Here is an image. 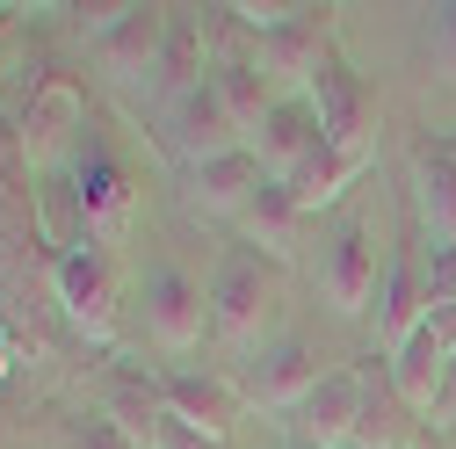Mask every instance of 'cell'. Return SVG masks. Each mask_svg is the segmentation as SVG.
Here are the masks:
<instances>
[{
  "instance_id": "cell-17",
  "label": "cell",
  "mask_w": 456,
  "mask_h": 449,
  "mask_svg": "<svg viewBox=\"0 0 456 449\" xmlns=\"http://www.w3.org/2000/svg\"><path fill=\"white\" fill-rule=\"evenodd\" d=\"M217 66V15L196 8H167V59H159V94L175 102L189 87H203Z\"/></svg>"
},
{
  "instance_id": "cell-8",
  "label": "cell",
  "mask_w": 456,
  "mask_h": 449,
  "mask_svg": "<svg viewBox=\"0 0 456 449\" xmlns=\"http://www.w3.org/2000/svg\"><path fill=\"white\" fill-rule=\"evenodd\" d=\"M362 391H370V370H362V363H340V370H326V384H319L312 399L290 413L297 449H355Z\"/></svg>"
},
{
  "instance_id": "cell-2",
  "label": "cell",
  "mask_w": 456,
  "mask_h": 449,
  "mask_svg": "<svg viewBox=\"0 0 456 449\" xmlns=\"http://www.w3.org/2000/svg\"><path fill=\"white\" fill-rule=\"evenodd\" d=\"M254 59H261V73H268V87H275L282 102H290V94H312L319 73L333 66V22H326V8H297L290 22L261 29V37H254Z\"/></svg>"
},
{
  "instance_id": "cell-3",
  "label": "cell",
  "mask_w": 456,
  "mask_h": 449,
  "mask_svg": "<svg viewBox=\"0 0 456 449\" xmlns=\"http://www.w3.org/2000/svg\"><path fill=\"white\" fill-rule=\"evenodd\" d=\"M319 384H326V370H319V348L305 333H282V341H268L240 363V399L261 413H297Z\"/></svg>"
},
{
  "instance_id": "cell-13",
  "label": "cell",
  "mask_w": 456,
  "mask_h": 449,
  "mask_svg": "<svg viewBox=\"0 0 456 449\" xmlns=\"http://www.w3.org/2000/svg\"><path fill=\"white\" fill-rule=\"evenodd\" d=\"M73 203H80V224H87V240H94V247H124V233H131V210H138L131 167H124V159H109V152H94V159L80 167V189H73Z\"/></svg>"
},
{
  "instance_id": "cell-4",
  "label": "cell",
  "mask_w": 456,
  "mask_h": 449,
  "mask_svg": "<svg viewBox=\"0 0 456 449\" xmlns=\"http://www.w3.org/2000/svg\"><path fill=\"white\" fill-rule=\"evenodd\" d=\"M377 224L370 217H340L326 247H319V298L340 312V319H362L377 305Z\"/></svg>"
},
{
  "instance_id": "cell-18",
  "label": "cell",
  "mask_w": 456,
  "mask_h": 449,
  "mask_svg": "<svg viewBox=\"0 0 456 449\" xmlns=\"http://www.w3.org/2000/svg\"><path fill=\"white\" fill-rule=\"evenodd\" d=\"M413 203L435 247H456V131H435L413 145Z\"/></svg>"
},
{
  "instance_id": "cell-15",
  "label": "cell",
  "mask_w": 456,
  "mask_h": 449,
  "mask_svg": "<svg viewBox=\"0 0 456 449\" xmlns=\"http://www.w3.org/2000/svg\"><path fill=\"white\" fill-rule=\"evenodd\" d=\"M449 363H456V312H435V319L413 333V341H406V355L391 363V377H398V391H406L413 413H428V406L442 399Z\"/></svg>"
},
{
  "instance_id": "cell-19",
  "label": "cell",
  "mask_w": 456,
  "mask_h": 449,
  "mask_svg": "<svg viewBox=\"0 0 456 449\" xmlns=\"http://www.w3.org/2000/svg\"><path fill=\"white\" fill-rule=\"evenodd\" d=\"M167 413L189 420V428H203L210 442H224V435H232V420L247 413V399H240V384H224V377L167 370Z\"/></svg>"
},
{
  "instance_id": "cell-16",
  "label": "cell",
  "mask_w": 456,
  "mask_h": 449,
  "mask_svg": "<svg viewBox=\"0 0 456 449\" xmlns=\"http://www.w3.org/2000/svg\"><path fill=\"white\" fill-rule=\"evenodd\" d=\"M370 370V391H362V420H355V449H413L428 435V413L406 406L391 363H362Z\"/></svg>"
},
{
  "instance_id": "cell-11",
  "label": "cell",
  "mask_w": 456,
  "mask_h": 449,
  "mask_svg": "<svg viewBox=\"0 0 456 449\" xmlns=\"http://www.w3.org/2000/svg\"><path fill=\"white\" fill-rule=\"evenodd\" d=\"M167 145H175L189 167H203V159H217V152H240V145H247V131L232 124V109H224L217 80H203V87H189V94L167 102Z\"/></svg>"
},
{
  "instance_id": "cell-23",
  "label": "cell",
  "mask_w": 456,
  "mask_h": 449,
  "mask_svg": "<svg viewBox=\"0 0 456 449\" xmlns=\"http://www.w3.org/2000/svg\"><path fill=\"white\" fill-rule=\"evenodd\" d=\"M59 449H138L124 428H109L102 413H80V420H59Z\"/></svg>"
},
{
  "instance_id": "cell-1",
  "label": "cell",
  "mask_w": 456,
  "mask_h": 449,
  "mask_svg": "<svg viewBox=\"0 0 456 449\" xmlns=\"http://www.w3.org/2000/svg\"><path fill=\"white\" fill-rule=\"evenodd\" d=\"M275 312H282V261H268L254 247H232L210 275V333L224 348L254 355V348H268L261 333H268Z\"/></svg>"
},
{
  "instance_id": "cell-6",
  "label": "cell",
  "mask_w": 456,
  "mask_h": 449,
  "mask_svg": "<svg viewBox=\"0 0 456 449\" xmlns=\"http://www.w3.org/2000/svg\"><path fill=\"white\" fill-rule=\"evenodd\" d=\"M59 305L87 341H109L117 333V254L94 247V240L66 247L59 254Z\"/></svg>"
},
{
  "instance_id": "cell-21",
  "label": "cell",
  "mask_w": 456,
  "mask_h": 449,
  "mask_svg": "<svg viewBox=\"0 0 456 449\" xmlns=\"http://www.w3.org/2000/svg\"><path fill=\"white\" fill-rule=\"evenodd\" d=\"M232 224H240V240H247L254 254L290 261V254H297V233H305V210H297V196L282 189V182H261V189H254V203H247Z\"/></svg>"
},
{
  "instance_id": "cell-20",
  "label": "cell",
  "mask_w": 456,
  "mask_h": 449,
  "mask_svg": "<svg viewBox=\"0 0 456 449\" xmlns=\"http://www.w3.org/2000/svg\"><path fill=\"white\" fill-rule=\"evenodd\" d=\"M261 182H268V175H261L254 145H240V152H217V159L189 167V210H210V217H240V210L254 203V189H261Z\"/></svg>"
},
{
  "instance_id": "cell-14",
  "label": "cell",
  "mask_w": 456,
  "mask_h": 449,
  "mask_svg": "<svg viewBox=\"0 0 456 449\" xmlns=\"http://www.w3.org/2000/svg\"><path fill=\"white\" fill-rule=\"evenodd\" d=\"M319 145H326V131H319L312 94L275 102V109H268V124L254 131V159H261V175H268V182H290V175H297V167H305Z\"/></svg>"
},
{
  "instance_id": "cell-5",
  "label": "cell",
  "mask_w": 456,
  "mask_h": 449,
  "mask_svg": "<svg viewBox=\"0 0 456 449\" xmlns=\"http://www.w3.org/2000/svg\"><path fill=\"white\" fill-rule=\"evenodd\" d=\"M145 333H152L159 355H189V348H203V333H210V290L196 283L189 268L159 261V268L145 275Z\"/></svg>"
},
{
  "instance_id": "cell-7",
  "label": "cell",
  "mask_w": 456,
  "mask_h": 449,
  "mask_svg": "<svg viewBox=\"0 0 456 449\" xmlns=\"http://www.w3.org/2000/svg\"><path fill=\"white\" fill-rule=\"evenodd\" d=\"M312 109H319L326 145H333L340 159L370 167V152H377V94L362 87V73H348V66L333 59V66L319 73V87H312Z\"/></svg>"
},
{
  "instance_id": "cell-24",
  "label": "cell",
  "mask_w": 456,
  "mask_h": 449,
  "mask_svg": "<svg viewBox=\"0 0 456 449\" xmlns=\"http://www.w3.org/2000/svg\"><path fill=\"white\" fill-rule=\"evenodd\" d=\"M152 449H224V442H210L203 428H189V420L167 413V420H159V435H152Z\"/></svg>"
},
{
  "instance_id": "cell-22",
  "label": "cell",
  "mask_w": 456,
  "mask_h": 449,
  "mask_svg": "<svg viewBox=\"0 0 456 449\" xmlns=\"http://www.w3.org/2000/svg\"><path fill=\"white\" fill-rule=\"evenodd\" d=\"M355 182H362V167H355V159H340L333 145H319V152H312V159H305V167H297V175L282 182V189H290V196H297V210L312 217V210L340 203V196H348Z\"/></svg>"
},
{
  "instance_id": "cell-10",
  "label": "cell",
  "mask_w": 456,
  "mask_h": 449,
  "mask_svg": "<svg viewBox=\"0 0 456 449\" xmlns=\"http://www.w3.org/2000/svg\"><path fill=\"white\" fill-rule=\"evenodd\" d=\"M94 59H102V73L117 80V87L159 80V59H167V8H117V22L94 37Z\"/></svg>"
},
{
  "instance_id": "cell-12",
  "label": "cell",
  "mask_w": 456,
  "mask_h": 449,
  "mask_svg": "<svg viewBox=\"0 0 456 449\" xmlns=\"http://www.w3.org/2000/svg\"><path fill=\"white\" fill-rule=\"evenodd\" d=\"M94 413L109 428H124L138 449H152V435L167 420V377H152L145 363H109L94 384Z\"/></svg>"
},
{
  "instance_id": "cell-9",
  "label": "cell",
  "mask_w": 456,
  "mask_h": 449,
  "mask_svg": "<svg viewBox=\"0 0 456 449\" xmlns=\"http://www.w3.org/2000/svg\"><path fill=\"white\" fill-rule=\"evenodd\" d=\"M428 319H435L428 268H420V254H413V247H398V254L384 261V290H377V348H384V363L406 355V341H413Z\"/></svg>"
},
{
  "instance_id": "cell-26",
  "label": "cell",
  "mask_w": 456,
  "mask_h": 449,
  "mask_svg": "<svg viewBox=\"0 0 456 449\" xmlns=\"http://www.w3.org/2000/svg\"><path fill=\"white\" fill-rule=\"evenodd\" d=\"M435 44H442V59L456 66V8H442V22H435Z\"/></svg>"
},
{
  "instance_id": "cell-25",
  "label": "cell",
  "mask_w": 456,
  "mask_h": 449,
  "mask_svg": "<svg viewBox=\"0 0 456 449\" xmlns=\"http://www.w3.org/2000/svg\"><path fill=\"white\" fill-rule=\"evenodd\" d=\"M428 420L435 428H456V363H449V384H442V399L428 406Z\"/></svg>"
}]
</instances>
